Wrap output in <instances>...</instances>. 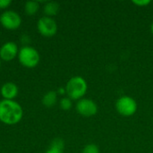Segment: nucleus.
I'll use <instances>...</instances> for the list:
<instances>
[{
	"mask_svg": "<svg viewBox=\"0 0 153 153\" xmlns=\"http://www.w3.org/2000/svg\"><path fill=\"white\" fill-rule=\"evenodd\" d=\"M23 117L22 106L15 100H0V122L7 126H13L21 122Z\"/></svg>",
	"mask_w": 153,
	"mask_h": 153,
	"instance_id": "nucleus-1",
	"label": "nucleus"
},
{
	"mask_svg": "<svg viewBox=\"0 0 153 153\" xmlns=\"http://www.w3.org/2000/svg\"><path fill=\"white\" fill-rule=\"evenodd\" d=\"M65 93L72 100H80L83 98L88 90V84L82 76H74L65 85Z\"/></svg>",
	"mask_w": 153,
	"mask_h": 153,
	"instance_id": "nucleus-2",
	"label": "nucleus"
},
{
	"mask_svg": "<svg viewBox=\"0 0 153 153\" xmlns=\"http://www.w3.org/2000/svg\"><path fill=\"white\" fill-rule=\"evenodd\" d=\"M17 57L20 64L26 68H34L40 61L39 51L35 48L29 45H25L19 49Z\"/></svg>",
	"mask_w": 153,
	"mask_h": 153,
	"instance_id": "nucleus-3",
	"label": "nucleus"
},
{
	"mask_svg": "<svg viewBox=\"0 0 153 153\" xmlns=\"http://www.w3.org/2000/svg\"><path fill=\"white\" fill-rule=\"evenodd\" d=\"M137 102L130 96H122L116 102L117 111L123 117H128L134 115L137 111Z\"/></svg>",
	"mask_w": 153,
	"mask_h": 153,
	"instance_id": "nucleus-4",
	"label": "nucleus"
},
{
	"mask_svg": "<svg viewBox=\"0 0 153 153\" xmlns=\"http://www.w3.org/2000/svg\"><path fill=\"white\" fill-rule=\"evenodd\" d=\"M37 29L40 35L46 38H50L55 36L57 32V24L52 17L44 15L39 19L37 22Z\"/></svg>",
	"mask_w": 153,
	"mask_h": 153,
	"instance_id": "nucleus-5",
	"label": "nucleus"
},
{
	"mask_svg": "<svg viewBox=\"0 0 153 153\" xmlns=\"http://www.w3.org/2000/svg\"><path fill=\"white\" fill-rule=\"evenodd\" d=\"M0 23L4 29L14 30L21 26L22 18L17 12L13 10H6L0 16Z\"/></svg>",
	"mask_w": 153,
	"mask_h": 153,
	"instance_id": "nucleus-6",
	"label": "nucleus"
},
{
	"mask_svg": "<svg viewBox=\"0 0 153 153\" xmlns=\"http://www.w3.org/2000/svg\"><path fill=\"white\" fill-rule=\"evenodd\" d=\"M75 108L79 115L85 117H93L98 112V105L91 99H81L77 101Z\"/></svg>",
	"mask_w": 153,
	"mask_h": 153,
	"instance_id": "nucleus-7",
	"label": "nucleus"
},
{
	"mask_svg": "<svg viewBox=\"0 0 153 153\" xmlns=\"http://www.w3.org/2000/svg\"><path fill=\"white\" fill-rule=\"evenodd\" d=\"M19 48L13 41H7L0 48V59L3 61H12L18 56Z\"/></svg>",
	"mask_w": 153,
	"mask_h": 153,
	"instance_id": "nucleus-8",
	"label": "nucleus"
},
{
	"mask_svg": "<svg viewBox=\"0 0 153 153\" xmlns=\"http://www.w3.org/2000/svg\"><path fill=\"white\" fill-rule=\"evenodd\" d=\"M18 91H19L18 86L12 82L4 83L0 89V93L4 98V100H13L17 97Z\"/></svg>",
	"mask_w": 153,
	"mask_h": 153,
	"instance_id": "nucleus-9",
	"label": "nucleus"
},
{
	"mask_svg": "<svg viewBox=\"0 0 153 153\" xmlns=\"http://www.w3.org/2000/svg\"><path fill=\"white\" fill-rule=\"evenodd\" d=\"M59 9H60L59 4L56 2H54V1L47 2L43 7L45 16H48V17H52V18H53V16L57 14V13L59 12Z\"/></svg>",
	"mask_w": 153,
	"mask_h": 153,
	"instance_id": "nucleus-10",
	"label": "nucleus"
},
{
	"mask_svg": "<svg viewBox=\"0 0 153 153\" xmlns=\"http://www.w3.org/2000/svg\"><path fill=\"white\" fill-rule=\"evenodd\" d=\"M57 101V92L55 91H48L42 98V104L46 108H52L56 104Z\"/></svg>",
	"mask_w": 153,
	"mask_h": 153,
	"instance_id": "nucleus-11",
	"label": "nucleus"
},
{
	"mask_svg": "<svg viewBox=\"0 0 153 153\" xmlns=\"http://www.w3.org/2000/svg\"><path fill=\"white\" fill-rule=\"evenodd\" d=\"M64 149L65 142L60 138H56L51 142L49 148L45 153H64Z\"/></svg>",
	"mask_w": 153,
	"mask_h": 153,
	"instance_id": "nucleus-12",
	"label": "nucleus"
},
{
	"mask_svg": "<svg viewBox=\"0 0 153 153\" xmlns=\"http://www.w3.org/2000/svg\"><path fill=\"white\" fill-rule=\"evenodd\" d=\"M39 9V3L38 1H27L24 4V12L27 15H34Z\"/></svg>",
	"mask_w": 153,
	"mask_h": 153,
	"instance_id": "nucleus-13",
	"label": "nucleus"
},
{
	"mask_svg": "<svg viewBox=\"0 0 153 153\" xmlns=\"http://www.w3.org/2000/svg\"><path fill=\"white\" fill-rule=\"evenodd\" d=\"M59 106L61 108V109L63 110H70L72 106H73V101L70 98L68 97H65V98H62L60 100V102H59Z\"/></svg>",
	"mask_w": 153,
	"mask_h": 153,
	"instance_id": "nucleus-14",
	"label": "nucleus"
},
{
	"mask_svg": "<svg viewBox=\"0 0 153 153\" xmlns=\"http://www.w3.org/2000/svg\"><path fill=\"white\" fill-rule=\"evenodd\" d=\"M82 153H100V149L96 144L89 143L83 148Z\"/></svg>",
	"mask_w": 153,
	"mask_h": 153,
	"instance_id": "nucleus-15",
	"label": "nucleus"
},
{
	"mask_svg": "<svg viewBox=\"0 0 153 153\" xmlns=\"http://www.w3.org/2000/svg\"><path fill=\"white\" fill-rule=\"evenodd\" d=\"M132 2L137 6H147L148 4H151L150 0H133Z\"/></svg>",
	"mask_w": 153,
	"mask_h": 153,
	"instance_id": "nucleus-16",
	"label": "nucleus"
},
{
	"mask_svg": "<svg viewBox=\"0 0 153 153\" xmlns=\"http://www.w3.org/2000/svg\"><path fill=\"white\" fill-rule=\"evenodd\" d=\"M12 4L11 0H0V9H6Z\"/></svg>",
	"mask_w": 153,
	"mask_h": 153,
	"instance_id": "nucleus-17",
	"label": "nucleus"
},
{
	"mask_svg": "<svg viewBox=\"0 0 153 153\" xmlns=\"http://www.w3.org/2000/svg\"><path fill=\"white\" fill-rule=\"evenodd\" d=\"M56 92L59 94H65V88H60V89H58V91Z\"/></svg>",
	"mask_w": 153,
	"mask_h": 153,
	"instance_id": "nucleus-18",
	"label": "nucleus"
},
{
	"mask_svg": "<svg viewBox=\"0 0 153 153\" xmlns=\"http://www.w3.org/2000/svg\"><path fill=\"white\" fill-rule=\"evenodd\" d=\"M151 31H152V33L153 34V22L152 23V25H151Z\"/></svg>",
	"mask_w": 153,
	"mask_h": 153,
	"instance_id": "nucleus-19",
	"label": "nucleus"
},
{
	"mask_svg": "<svg viewBox=\"0 0 153 153\" xmlns=\"http://www.w3.org/2000/svg\"><path fill=\"white\" fill-rule=\"evenodd\" d=\"M0 66H1V59H0Z\"/></svg>",
	"mask_w": 153,
	"mask_h": 153,
	"instance_id": "nucleus-20",
	"label": "nucleus"
}]
</instances>
